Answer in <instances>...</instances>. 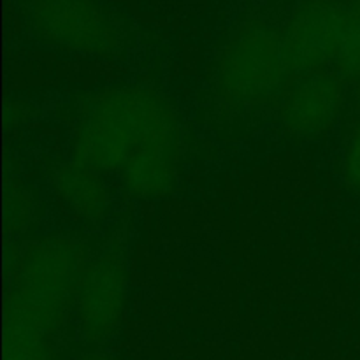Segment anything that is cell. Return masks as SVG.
Here are the masks:
<instances>
[{"label": "cell", "instance_id": "obj_6", "mask_svg": "<svg viewBox=\"0 0 360 360\" xmlns=\"http://www.w3.org/2000/svg\"><path fill=\"white\" fill-rule=\"evenodd\" d=\"M125 262L115 253H104L88 264L76 295L81 333L90 341H104L118 330L127 306Z\"/></svg>", "mask_w": 360, "mask_h": 360}, {"label": "cell", "instance_id": "obj_7", "mask_svg": "<svg viewBox=\"0 0 360 360\" xmlns=\"http://www.w3.org/2000/svg\"><path fill=\"white\" fill-rule=\"evenodd\" d=\"M345 104V88L333 72H313L302 77L280 108L285 130L299 139H316L340 120Z\"/></svg>", "mask_w": 360, "mask_h": 360}, {"label": "cell", "instance_id": "obj_8", "mask_svg": "<svg viewBox=\"0 0 360 360\" xmlns=\"http://www.w3.org/2000/svg\"><path fill=\"white\" fill-rule=\"evenodd\" d=\"M55 186L63 202L86 220H101L109 207V192L101 174L72 160L56 171Z\"/></svg>", "mask_w": 360, "mask_h": 360}, {"label": "cell", "instance_id": "obj_3", "mask_svg": "<svg viewBox=\"0 0 360 360\" xmlns=\"http://www.w3.org/2000/svg\"><path fill=\"white\" fill-rule=\"evenodd\" d=\"M294 76L326 67L360 79V9L340 0H315L302 6L281 30Z\"/></svg>", "mask_w": 360, "mask_h": 360}, {"label": "cell", "instance_id": "obj_10", "mask_svg": "<svg viewBox=\"0 0 360 360\" xmlns=\"http://www.w3.org/2000/svg\"><path fill=\"white\" fill-rule=\"evenodd\" d=\"M84 360H112V359L104 357V355H91V357H88V359H84Z\"/></svg>", "mask_w": 360, "mask_h": 360}, {"label": "cell", "instance_id": "obj_5", "mask_svg": "<svg viewBox=\"0 0 360 360\" xmlns=\"http://www.w3.org/2000/svg\"><path fill=\"white\" fill-rule=\"evenodd\" d=\"M28 25L42 41L83 55H112L122 44L115 14L97 0H23Z\"/></svg>", "mask_w": 360, "mask_h": 360}, {"label": "cell", "instance_id": "obj_1", "mask_svg": "<svg viewBox=\"0 0 360 360\" xmlns=\"http://www.w3.org/2000/svg\"><path fill=\"white\" fill-rule=\"evenodd\" d=\"M181 141L178 116L164 97L148 88H116L81 118L72 160L98 174H120L139 199H160L178 183Z\"/></svg>", "mask_w": 360, "mask_h": 360}, {"label": "cell", "instance_id": "obj_9", "mask_svg": "<svg viewBox=\"0 0 360 360\" xmlns=\"http://www.w3.org/2000/svg\"><path fill=\"white\" fill-rule=\"evenodd\" d=\"M343 178L355 192H360V125L352 136L343 158Z\"/></svg>", "mask_w": 360, "mask_h": 360}, {"label": "cell", "instance_id": "obj_2", "mask_svg": "<svg viewBox=\"0 0 360 360\" xmlns=\"http://www.w3.org/2000/svg\"><path fill=\"white\" fill-rule=\"evenodd\" d=\"M83 271L81 246L69 236L28 250L7 299L4 360H58L55 336L76 302Z\"/></svg>", "mask_w": 360, "mask_h": 360}, {"label": "cell", "instance_id": "obj_4", "mask_svg": "<svg viewBox=\"0 0 360 360\" xmlns=\"http://www.w3.org/2000/svg\"><path fill=\"white\" fill-rule=\"evenodd\" d=\"M294 77L281 32L255 25L229 42L217 79L229 104L252 109L280 97Z\"/></svg>", "mask_w": 360, "mask_h": 360}]
</instances>
